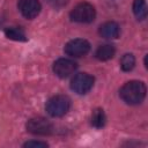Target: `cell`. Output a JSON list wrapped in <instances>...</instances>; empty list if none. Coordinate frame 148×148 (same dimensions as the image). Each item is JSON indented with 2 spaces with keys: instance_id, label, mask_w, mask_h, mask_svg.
<instances>
[{
  "instance_id": "6da1fadb",
  "label": "cell",
  "mask_w": 148,
  "mask_h": 148,
  "mask_svg": "<svg viewBox=\"0 0 148 148\" xmlns=\"http://www.w3.org/2000/svg\"><path fill=\"white\" fill-rule=\"evenodd\" d=\"M146 84L142 81H128L126 82L119 90V96L120 98L130 104V105H135L140 104L145 97H146Z\"/></svg>"
},
{
  "instance_id": "7a4b0ae2",
  "label": "cell",
  "mask_w": 148,
  "mask_h": 148,
  "mask_svg": "<svg viewBox=\"0 0 148 148\" xmlns=\"http://www.w3.org/2000/svg\"><path fill=\"white\" fill-rule=\"evenodd\" d=\"M71 108V99L65 95H56L51 97L45 105L47 113L51 117L58 118L65 116Z\"/></svg>"
},
{
  "instance_id": "3957f363",
  "label": "cell",
  "mask_w": 148,
  "mask_h": 148,
  "mask_svg": "<svg viewBox=\"0 0 148 148\" xmlns=\"http://www.w3.org/2000/svg\"><path fill=\"white\" fill-rule=\"evenodd\" d=\"M71 20L79 23H90L96 17L95 7L89 2L77 3L69 14Z\"/></svg>"
},
{
  "instance_id": "277c9868",
  "label": "cell",
  "mask_w": 148,
  "mask_h": 148,
  "mask_svg": "<svg viewBox=\"0 0 148 148\" xmlns=\"http://www.w3.org/2000/svg\"><path fill=\"white\" fill-rule=\"evenodd\" d=\"M27 131L34 135H50L53 132V125L43 117H35L28 120Z\"/></svg>"
},
{
  "instance_id": "5b68a950",
  "label": "cell",
  "mask_w": 148,
  "mask_h": 148,
  "mask_svg": "<svg viewBox=\"0 0 148 148\" xmlns=\"http://www.w3.org/2000/svg\"><path fill=\"white\" fill-rule=\"evenodd\" d=\"M95 79L88 73H79L71 81V88L79 95L89 92L94 86Z\"/></svg>"
},
{
  "instance_id": "8992f818",
  "label": "cell",
  "mask_w": 148,
  "mask_h": 148,
  "mask_svg": "<svg viewBox=\"0 0 148 148\" xmlns=\"http://www.w3.org/2000/svg\"><path fill=\"white\" fill-rule=\"evenodd\" d=\"M65 53L74 57V58H79V57H83L86 56L89 50H90V44L88 40L83 39V38H75L69 40L66 45H65Z\"/></svg>"
},
{
  "instance_id": "52a82bcc",
  "label": "cell",
  "mask_w": 148,
  "mask_h": 148,
  "mask_svg": "<svg viewBox=\"0 0 148 148\" xmlns=\"http://www.w3.org/2000/svg\"><path fill=\"white\" fill-rule=\"evenodd\" d=\"M76 67H77V64L74 60L67 59V58H60L54 61L53 72L57 76L65 79V77H68L69 75H72L75 72Z\"/></svg>"
},
{
  "instance_id": "ba28073f",
  "label": "cell",
  "mask_w": 148,
  "mask_h": 148,
  "mask_svg": "<svg viewBox=\"0 0 148 148\" xmlns=\"http://www.w3.org/2000/svg\"><path fill=\"white\" fill-rule=\"evenodd\" d=\"M17 7L20 13L28 20L37 17L42 9V6L38 0H18Z\"/></svg>"
},
{
  "instance_id": "9c48e42d",
  "label": "cell",
  "mask_w": 148,
  "mask_h": 148,
  "mask_svg": "<svg viewBox=\"0 0 148 148\" xmlns=\"http://www.w3.org/2000/svg\"><path fill=\"white\" fill-rule=\"evenodd\" d=\"M98 32H99L101 37H103L105 39H116V38L119 37L120 28H119V25H118L117 22L109 21V22L103 23L99 27Z\"/></svg>"
},
{
  "instance_id": "30bf717a",
  "label": "cell",
  "mask_w": 148,
  "mask_h": 148,
  "mask_svg": "<svg viewBox=\"0 0 148 148\" xmlns=\"http://www.w3.org/2000/svg\"><path fill=\"white\" fill-rule=\"evenodd\" d=\"M116 53V49L113 45L111 44H103L101 46H98V49L96 50L95 52V56L98 60L101 61H105V60H109L111 59Z\"/></svg>"
},
{
  "instance_id": "8fae6325",
  "label": "cell",
  "mask_w": 148,
  "mask_h": 148,
  "mask_svg": "<svg viewBox=\"0 0 148 148\" xmlns=\"http://www.w3.org/2000/svg\"><path fill=\"white\" fill-rule=\"evenodd\" d=\"M91 125L96 128H102L106 123V116L103 109L97 108L91 113Z\"/></svg>"
},
{
  "instance_id": "7c38bea8",
  "label": "cell",
  "mask_w": 148,
  "mask_h": 148,
  "mask_svg": "<svg viewBox=\"0 0 148 148\" xmlns=\"http://www.w3.org/2000/svg\"><path fill=\"white\" fill-rule=\"evenodd\" d=\"M5 35L7 38L13 39V40H17V42H24L27 40V36L24 34V31L21 28L17 27H9L5 29Z\"/></svg>"
},
{
  "instance_id": "4fadbf2b",
  "label": "cell",
  "mask_w": 148,
  "mask_h": 148,
  "mask_svg": "<svg viewBox=\"0 0 148 148\" xmlns=\"http://www.w3.org/2000/svg\"><path fill=\"white\" fill-rule=\"evenodd\" d=\"M133 13L135 17L140 21L145 20L147 16V5L146 0H134L133 2Z\"/></svg>"
},
{
  "instance_id": "5bb4252c",
  "label": "cell",
  "mask_w": 148,
  "mask_h": 148,
  "mask_svg": "<svg viewBox=\"0 0 148 148\" xmlns=\"http://www.w3.org/2000/svg\"><path fill=\"white\" fill-rule=\"evenodd\" d=\"M135 66V58L132 53H125L120 59V67L124 72H130Z\"/></svg>"
},
{
  "instance_id": "9a60e30c",
  "label": "cell",
  "mask_w": 148,
  "mask_h": 148,
  "mask_svg": "<svg viewBox=\"0 0 148 148\" xmlns=\"http://www.w3.org/2000/svg\"><path fill=\"white\" fill-rule=\"evenodd\" d=\"M49 145L46 142H43V141H27L23 147H27V148H46Z\"/></svg>"
},
{
  "instance_id": "2e32d148",
  "label": "cell",
  "mask_w": 148,
  "mask_h": 148,
  "mask_svg": "<svg viewBox=\"0 0 148 148\" xmlns=\"http://www.w3.org/2000/svg\"><path fill=\"white\" fill-rule=\"evenodd\" d=\"M50 2H52L54 6H62L64 3H66V0H49Z\"/></svg>"
}]
</instances>
